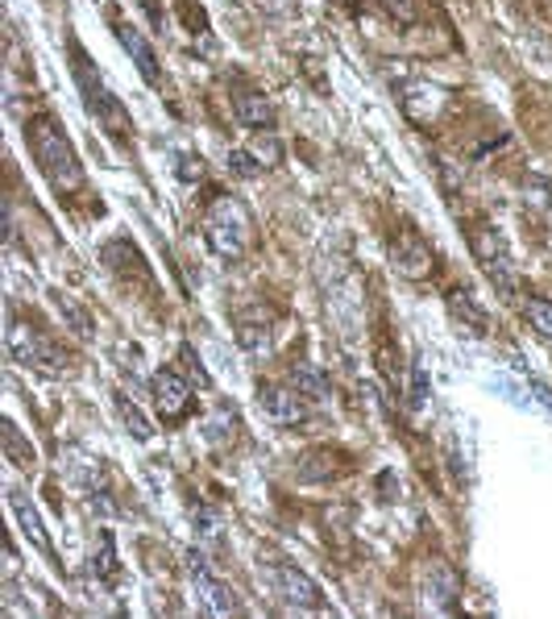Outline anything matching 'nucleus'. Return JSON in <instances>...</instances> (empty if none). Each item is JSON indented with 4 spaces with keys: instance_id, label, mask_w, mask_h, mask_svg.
<instances>
[{
    "instance_id": "nucleus-21",
    "label": "nucleus",
    "mask_w": 552,
    "mask_h": 619,
    "mask_svg": "<svg viewBox=\"0 0 552 619\" xmlns=\"http://www.w3.org/2000/svg\"><path fill=\"white\" fill-rule=\"evenodd\" d=\"M229 171H233L237 179H258V176H267V167H262V159L253 154V150H229Z\"/></svg>"
},
{
    "instance_id": "nucleus-17",
    "label": "nucleus",
    "mask_w": 552,
    "mask_h": 619,
    "mask_svg": "<svg viewBox=\"0 0 552 619\" xmlns=\"http://www.w3.org/2000/svg\"><path fill=\"white\" fill-rule=\"evenodd\" d=\"M449 312H453V320H458L470 337L486 333V312H482V308L473 303V296H465V291H449Z\"/></svg>"
},
{
    "instance_id": "nucleus-2",
    "label": "nucleus",
    "mask_w": 552,
    "mask_h": 619,
    "mask_svg": "<svg viewBox=\"0 0 552 619\" xmlns=\"http://www.w3.org/2000/svg\"><path fill=\"white\" fill-rule=\"evenodd\" d=\"M204 241L221 262L245 258L253 241V217L237 196H212L204 208Z\"/></svg>"
},
{
    "instance_id": "nucleus-11",
    "label": "nucleus",
    "mask_w": 552,
    "mask_h": 619,
    "mask_svg": "<svg viewBox=\"0 0 552 619\" xmlns=\"http://www.w3.org/2000/svg\"><path fill=\"white\" fill-rule=\"evenodd\" d=\"M391 262L403 279H428L432 274V250L415 229H399V238L391 241Z\"/></svg>"
},
{
    "instance_id": "nucleus-7",
    "label": "nucleus",
    "mask_w": 552,
    "mask_h": 619,
    "mask_svg": "<svg viewBox=\"0 0 552 619\" xmlns=\"http://www.w3.org/2000/svg\"><path fill=\"white\" fill-rule=\"evenodd\" d=\"M150 396H154V408L162 416V425H179V420H188L191 412V382L171 370V366H162L154 370V379H150Z\"/></svg>"
},
{
    "instance_id": "nucleus-3",
    "label": "nucleus",
    "mask_w": 552,
    "mask_h": 619,
    "mask_svg": "<svg viewBox=\"0 0 552 619\" xmlns=\"http://www.w3.org/2000/svg\"><path fill=\"white\" fill-rule=\"evenodd\" d=\"M9 353H13V362L30 366V370H38V375H67V358L63 350L50 341L33 320H26L21 312H9Z\"/></svg>"
},
{
    "instance_id": "nucleus-6",
    "label": "nucleus",
    "mask_w": 552,
    "mask_h": 619,
    "mask_svg": "<svg viewBox=\"0 0 552 619\" xmlns=\"http://www.w3.org/2000/svg\"><path fill=\"white\" fill-rule=\"evenodd\" d=\"M270 582H274V595H279L287 607L324 611V595H320V587L312 582V573H303L300 566H291V561H274V566H270Z\"/></svg>"
},
{
    "instance_id": "nucleus-14",
    "label": "nucleus",
    "mask_w": 552,
    "mask_h": 619,
    "mask_svg": "<svg viewBox=\"0 0 552 619\" xmlns=\"http://www.w3.org/2000/svg\"><path fill=\"white\" fill-rule=\"evenodd\" d=\"M9 508H13L17 525H21V532H26V540H30L33 549H38V553H47V557H54V545H50V532H47V525H42V516L33 511L30 499H26V495H21V491H9Z\"/></svg>"
},
{
    "instance_id": "nucleus-13",
    "label": "nucleus",
    "mask_w": 552,
    "mask_h": 619,
    "mask_svg": "<svg viewBox=\"0 0 552 619\" xmlns=\"http://www.w3.org/2000/svg\"><path fill=\"white\" fill-rule=\"evenodd\" d=\"M117 38H121L126 54L133 59V67L142 71V80L150 83V88H158V83H162V71H158V54H154V47L145 42V33H138L133 26H117Z\"/></svg>"
},
{
    "instance_id": "nucleus-28",
    "label": "nucleus",
    "mask_w": 552,
    "mask_h": 619,
    "mask_svg": "<svg viewBox=\"0 0 552 619\" xmlns=\"http://www.w3.org/2000/svg\"><path fill=\"white\" fill-rule=\"evenodd\" d=\"M179 179H204V159H195V154H179Z\"/></svg>"
},
{
    "instance_id": "nucleus-29",
    "label": "nucleus",
    "mask_w": 552,
    "mask_h": 619,
    "mask_svg": "<svg viewBox=\"0 0 552 619\" xmlns=\"http://www.w3.org/2000/svg\"><path fill=\"white\" fill-rule=\"evenodd\" d=\"M195 528H200V537L204 540H221V520H217L212 511H200V516H195Z\"/></svg>"
},
{
    "instance_id": "nucleus-4",
    "label": "nucleus",
    "mask_w": 552,
    "mask_h": 619,
    "mask_svg": "<svg viewBox=\"0 0 552 619\" xmlns=\"http://www.w3.org/2000/svg\"><path fill=\"white\" fill-rule=\"evenodd\" d=\"M473 258L482 262L490 283L499 287V296L511 300L515 296V270H511V254H506V241L499 238V229H490V224L473 229Z\"/></svg>"
},
{
    "instance_id": "nucleus-30",
    "label": "nucleus",
    "mask_w": 552,
    "mask_h": 619,
    "mask_svg": "<svg viewBox=\"0 0 552 619\" xmlns=\"http://www.w3.org/2000/svg\"><path fill=\"white\" fill-rule=\"evenodd\" d=\"M21 566H17V549H4V578H17Z\"/></svg>"
},
{
    "instance_id": "nucleus-19",
    "label": "nucleus",
    "mask_w": 552,
    "mask_h": 619,
    "mask_svg": "<svg viewBox=\"0 0 552 619\" xmlns=\"http://www.w3.org/2000/svg\"><path fill=\"white\" fill-rule=\"evenodd\" d=\"M523 320L532 325V333L544 346H552V300H544V296H523Z\"/></svg>"
},
{
    "instance_id": "nucleus-23",
    "label": "nucleus",
    "mask_w": 552,
    "mask_h": 619,
    "mask_svg": "<svg viewBox=\"0 0 552 619\" xmlns=\"http://www.w3.org/2000/svg\"><path fill=\"white\" fill-rule=\"evenodd\" d=\"M382 9L399 21V26H415L424 17V0H382Z\"/></svg>"
},
{
    "instance_id": "nucleus-8",
    "label": "nucleus",
    "mask_w": 552,
    "mask_h": 619,
    "mask_svg": "<svg viewBox=\"0 0 552 619\" xmlns=\"http://www.w3.org/2000/svg\"><path fill=\"white\" fill-rule=\"evenodd\" d=\"M88 67H92V63H88V59L79 54L76 80H79V88H83V96H88V109H92L96 117H100V121H104V126H109L112 133H117V138L126 142V138H129V117H126V109L117 104V96H112L104 83L92 80V71H88Z\"/></svg>"
},
{
    "instance_id": "nucleus-18",
    "label": "nucleus",
    "mask_w": 552,
    "mask_h": 619,
    "mask_svg": "<svg viewBox=\"0 0 552 619\" xmlns=\"http://www.w3.org/2000/svg\"><path fill=\"white\" fill-rule=\"evenodd\" d=\"M291 387H300L308 399H332V382L329 375L312 362H295L291 366Z\"/></svg>"
},
{
    "instance_id": "nucleus-27",
    "label": "nucleus",
    "mask_w": 552,
    "mask_h": 619,
    "mask_svg": "<svg viewBox=\"0 0 552 619\" xmlns=\"http://www.w3.org/2000/svg\"><path fill=\"white\" fill-rule=\"evenodd\" d=\"M428 399V375H424V362L411 366V408H420Z\"/></svg>"
},
{
    "instance_id": "nucleus-22",
    "label": "nucleus",
    "mask_w": 552,
    "mask_h": 619,
    "mask_svg": "<svg viewBox=\"0 0 552 619\" xmlns=\"http://www.w3.org/2000/svg\"><path fill=\"white\" fill-rule=\"evenodd\" d=\"M117 412H121V420H126V429L133 432L138 441H150V437H154V429H150V420H145V416L138 412V408H133V403H129L126 396H117Z\"/></svg>"
},
{
    "instance_id": "nucleus-9",
    "label": "nucleus",
    "mask_w": 552,
    "mask_h": 619,
    "mask_svg": "<svg viewBox=\"0 0 552 619\" xmlns=\"http://www.w3.org/2000/svg\"><path fill=\"white\" fill-rule=\"evenodd\" d=\"M399 104H403V112H408V121H415V126H432V121L444 112V104H449V92L432 80H411L408 88H403V96H399Z\"/></svg>"
},
{
    "instance_id": "nucleus-16",
    "label": "nucleus",
    "mask_w": 552,
    "mask_h": 619,
    "mask_svg": "<svg viewBox=\"0 0 552 619\" xmlns=\"http://www.w3.org/2000/svg\"><path fill=\"white\" fill-rule=\"evenodd\" d=\"M237 341H241V350H267L270 346V312L258 303V308H245L241 317H237Z\"/></svg>"
},
{
    "instance_id": "nucleus-20",
    "label": "nucleus",
    "mask_w": 552,
    "mask_h": 619,
    "mask_svg": "<svg viewBox=\"0 0 552 619\" xmlns=\"http://www.w3.org/2000/svg\"><path fill=\"white\" fill-rule=\"evenodd\" d=\"M54 312L63 317V325H71V333H76L79 341H92V317L79 308V300H71V296H54Z\"/></svg>"
},
{
    "instance_id": "nucleus-1",
    "label": "nucleus",
    "mask_w": 552,
    "mask_h": 619,
    "mask_svg": "<svg viewBox=\"0 0 552 619\" xmlns=\"http://www.w3.org/2000/svg\"><path fill=\"white\" fill-rule=\"evenodd\" d=\"M26 142H30V154L38 162V171L47 176V183L59 196H76L83 188V167H79L76 146L67 142L63 126L50 112H38V117L26 121Z\"/></svg>"
},
{
    "instance_id": "nucleus-26",
    "label": "nucleus",
    "mask_w": 552,
    "mask_h": 619,
    "mask_svg": "<svg viewBox=\"0 0 552 619\" xmlns=\"http://www.w3.org/2000/svg\"><path fill=\"white\" fill-rule=\"evenodd\" d=\"M253 154H258V159H262V167H279V162H283V146H279V138H274V133H262V138H258V142L250 146Z\"/></svg>"
},
{
    "instance_id": "nucleus-24",
    "label": "nucleus",
    "mask_w": 552,
    "mask_h": 619,
    "mask_svg": "<svg viewBox=\"0 0 552 619\" xmlns=\"http://www.w3.org/2000/svg\"><path fill=\"white\" fill-rule=\"evenodd\" d=\"M4 453H9L21 470H33V449H26V441H21V432H17L13 425H4Z\"/></svg>"
},
{
    "instance_id": "nucleus-10",
    "label": "nucleus",
    "mask_w": 552,
    "mask_h": 619,
    "mask_svg": "<svg viewBox=\"0 0 552 619\" xmlns=\"http://www.w3.org/2000/svg\"><path fill=\"white\" fill-rule=\"evenodd\" d=\"M191 595H195V607H200L204 616H217V619L241 616V599H237V590L224 587L221 578H212L208 570L191 573Z\"/></svg>"
},
{
    "instance_id": "nucleus-5",
    "label": "nucleus",
    "mask_w": 552,
    "mask_h": 619,
    "mask_svg": "<svg viewBox=\"0 0 552 619\" xmlns=\"http://www.w3.org/2000/svg\"><path fill=\"white\" fill-rule=\"evenodd\" d=\"M258 403H262L270 425H279V429H295L312 412L308 396H303L300 387H291V382H262L258 387Z\"/></svg>"
},
{
    "instance_id": "nucleus-12",
    "label": "nucleus",
    "mask_w": 552,
    "mask_h": 619,
    "mask_svg": "<svg viewBox=\"0 0 552 619\" xmlns=\"http://www.w3.org/2000/svg\"><path fill=\"white\" fill-rule=\"evenodd\" d=\"M424 599L436 611H458V599H461V578L458 570L449 566V561H432L424 573Z\"/></svg>"
},
{
    "instance_id": "nucleus-25",
    "label": "nucleus",
    "mask_w": 552,
    "mask_h": 619,
    "mask_svg": "<svg viewBox=\"0 0 552 619\" xmlns=\"http://www.w3.org/2000/svg\"><path fill=\"white\" fill-rule=\"evenodd\" d=\"M112 570H117V557H112V537H109V532H100V540H96V557H92V573H96V578H109Z\"/></svg>"
},
{
    "instance_id": "nucleus-15",
    "label": "nucleus",
    "mask_w": 552,
    "mask_h": 619,
    "mask_svg": "<svg viewBox=\"0 0 552 619\" xmlns=\"http://www.w3.org/2000/svg\"><path fill=\"white\" fill-rule=\"evenodd\" d=\"M233 117L245 129H274L279 112H274V100H267L262 92H241L233 100Z\"/></svg>"
}]
</instances>
